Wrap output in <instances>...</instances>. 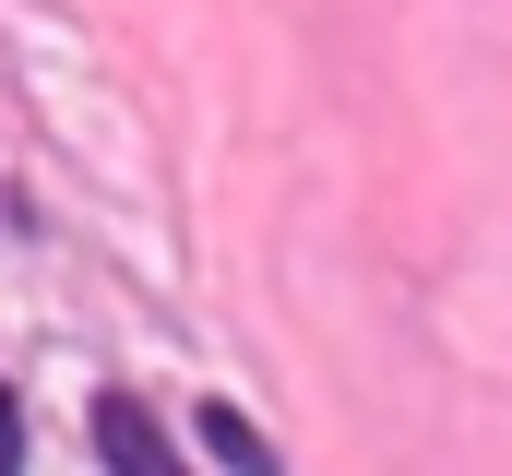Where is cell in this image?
Instances as JSON below:
<instances>
[{"mask_svg":"<svg viewBox=\"0 0 512 476\" xmlns=\"http://www.w3.org/2000/svg\"><path fill=\"white\" fill-rule=\"evenodd\" d=\"M96 453L108 465H167V441L143 429V405H96Z\"/></svg>","mask_w":512,"mask_h":476,"instance_id":"1","label":"cell"},{"mask_svg":"<svg viewBox=\"0 0 512 476\" xmlns=\"http://www.w3.org/2000/svg\"><path fill=\"white\" fill-rule=\"evenodd\" d=\"M203 441H215V453H227V465H262V441H251V429H239V417H227V405H215V417H203Z\"/></svg>","mask_w":512,"mask_h":476,"instance_id":"2","label":"cell"},{"mask_svg":"<svg viewBox=\"0 0 512 476\" xmlns=\"http://www.w3.org/2000/svg\"><path fill=\"white\" fill-rule=\"evenodd\" d=\"M24 465V429H12V393H0V476Z\"/></svg>","mask_w":512,"mask_h":476,"instance_id":"3","label":"cell"}]
</instances>
